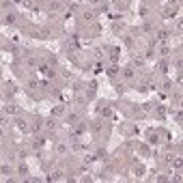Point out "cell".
<instances>
[{"instance_id": "cell-7", "label": "cell", "mask_w": 183, "mask_h": 183, "mask_svg": "<svg viewBox=\"0 0 183 183\" xmlns=\"http://www.w3.org/2000/svg\"><path fill=\"white\" fill-rule=\"evenodd\" d=\"M106 149H97V153H95V159H106Z\"/></svg>"}, {"instance_id": "cell-11", "label": "cell", "mask_w": 183, "mask_h": 183, "mask_svg": "<svg viewBox=\"0 0 183 183\" xmlns=\"http://www.w3.org/2000/svg\"><path fill=\"white\" fill-rule=\"evenodd\" d=\"M2 136H5V131H2V127H0V138H2Z\"/></svg>"}, {"instance_id": "cell-8", "label": "cell", "mask_w": 183, "mask_h": 183, "mask_svg": "<svg viewBox=\"0 0 183 183\" xmlns=\"http://www.w3.org/2000/svg\"><path fill=\"white\" fill-rule=\"evenodd\" d=\"M134 65H136V67H142V65H144V58H142V56H136V58H134Z\"/></svg>"}, {"instance_id": "cell-5", "label": "cell", "mask_w": 183, "mask_h": 183, "mask_svg": "<svg viewBox=\"0 0 183 183\" xmlns=\"http://www.w3.org/2000/svg\"><path fill=\"white\" fill-rule=\"evenodd\" d=\"M17 172H19L22 179H26V177H28V166H26V164H19V166H17Z\"/></svg>"}, {"instance_id": "cell-3", "label": "cell", "mask_w": 183, "mask_h": 183, "mask_svg": "<svg viewBox=\"0 0 183 183\" xmlns=\"http://www.w3.org/2000/svg\"><path fill=\"white\" fill-rule=\"evenodd\" d=\"M78 121H80V114H78V112H73V114H69V117H67V125H71V127H76Z\"/></svg>"}, {"instance_id": "cell-1", "label": "cell", "mask_w": 183, "mask_h": 183, "mask_svg": "<svg viewBox=\"0 0 183 183\" xmlns=\"http://www.w3.org/2000/svg\"><path fill=\"white\" fill-rule=\"evenodd\" d=\"M121 76H123L125 80H134V78H136V71H134V67H131V65H127V67H123V71H121Z\"/></svg>"}, {"instance_id": "cell-10", "label": "cell", "mask_w": 183, "mask_h": 183, "mask_svg": "<svg viewBox=\"0 0 183 183\" xmlns=\"http://www.w3.org/2000/svg\"><path fill=\"white\" fill-rule=\"evenodd\" d=\"M63 106H56V108H52V117H56V114H63Z\"/></svg>"}, {"instance_id": "cell-6", "label": "cell", "mask_w": 183, "mask_h": 183, "mask_svg": "<svg viewBox=\"0 0 183 183\" xmlns=\"http://www.w3.org/2000/svg\"><path fill=\"white\" fill-rule=\"evenodd\" d=\"M45 129H48V131H52V129H56V121H54V119H50V121H45Z\"/></svg>"}, {"instance_id": "cell-4", "label": "cell", "mask_w": 183, "mask_h": 183, "mask_svg": "<svg viewBox=\"0 0 183 183\" xmlns=\"http://www.w3.org/2000/svg\"><path fill=\"white\" fill-rule=\"evenodd\" d=\"M13 123H15V127H17L19 131H26V129H28V125H26V121H24V119H19V117H17V119H15Z\"/></svg>"}, {"instance_id": "cell-2", "label": "cell", "mask_w": 183, "mask_h": 183, "mask_svg": "<svg viewBox=\"0 0 183 183\" xmlns=\"http://www.w3.org/2000/svg\"><path fill=\"white\" fill-rule=\"evenodd\" d=\"M15 19H17V15L11 11V13H7V15L2 17V24H5V26H13V24H15Z\"/></svg>"}, {"instance_id": "cell-9", "label": "cell", "mask_w": 183, "mask_h": 183, "mask_svg": "<svg viewBox=\"0 0 183 183\" xmlns=\"http://www.w3.org/2000/svg\"><path fill=\"white\" fill-rule=\"evenodd\" d=\"M11 166H0V175H11Z\"/></svg>"}]
</instances>
